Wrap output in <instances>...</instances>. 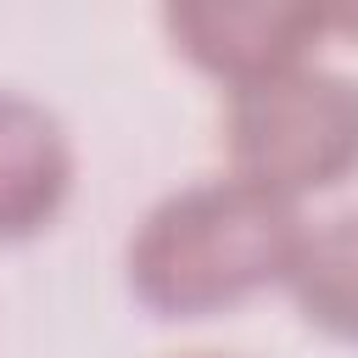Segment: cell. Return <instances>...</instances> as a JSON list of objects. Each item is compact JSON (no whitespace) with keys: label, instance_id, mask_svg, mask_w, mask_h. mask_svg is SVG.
<instances>
[{"label":"cell","instance_id":"cell-1","mask_svg":"<svg viewBox=\"0 0 358 358\" xmlns=\"http://www.w3.org/2000/svg\"><path fill=\"white\" fill-rule=\"evenodd\" d=\"M302 213L246 179H201L162 196L129 235V291L157 319H213L291 280Z\"/></svg>","mask_w":358,"mask_h":358},{"label":"cell","instance_id":"cell-2","mask_svg":"<svg viewBox=\"0 0 358 358\" xmlns=\"http://www.w3.org/2000/svg\"><path fill=\"white\" fill-rule=\"evenodd\" d=\"M229 173L302 201L358 168V78L336 67H291L280 78L229 90L224 106Z\"/></svg>","mask_w":358,"mask_h":358},{"label":"cell","instance_id":"cell-3","mask_svg":"<svg viewBox=\"0 0 358 358\" xmlns=\"http://www.w3.org/2000/svg\"><path fill=\"white\" fill-rule=\"evenodd\" d=\"M162 28L190 67L229 90H246L308 67L313 45L330 34V11L280 0H179L162 11Z\"/></svg>","mask_w":358,"mask_h":358},{"label":"cell","instance_id":"cell-4","mask_svg":"<svg viewBox=\"0 0 358 358\" xmlns=\"http://www.w3.org/2000/svg\"><path fill=\"white\" fill-rule=\"evenodd\" d=\"M73 196V140L39 101L0 90V246L45 235Z\"/></svg>","mask_w":358,"mask_h":358},{"label":"cell","instance_id":"cell-5","mask_svg":"<svg viewBox=\"0 0 358 358\" xmlns=\"http://www.w3.org/2000/svg\"><path fill=\"white\" fill-rule=\"evenodd\" d=\"M285 291L313 330L358 347V207L302 235Z\"/></svg>","mask_w":358,"mask_h":358},{"label":"cell","instance_id":"cell-6","mask_svg":"<svg viewBox=\"0 0 358 358\" xmlns=\"http://www.w3.org/2000/svg\"><path fill=\"white\" fill-rule=\"evenodd\" d=\"M190 358H218V352H190Z\"/></svg>","mask_w":358,"mask_h":358}]
</instances>
